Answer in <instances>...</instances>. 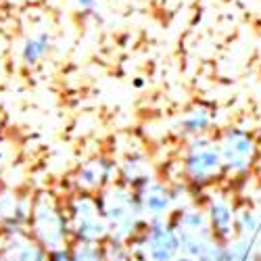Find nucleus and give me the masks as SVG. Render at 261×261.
Wrapping results in <instances>:
<instances>
[{
	"instance_id": "nucleus-1",
	"label": "nucleus",
	"mask_w": 261,
	"mask_h": 261,
	"mask_svg": "<svg viewBox=\"0 0 261 261\" xmlns=\"http://www.w3.org/2000/svg\"><path fill=\"white\" fill-rule=\"evenodd\" d=\"M98 205L109 224V230H111L109 238L125 243L127 238L136 234L144 211L138 199V192H129L121 186H111L100 194Z\"/></svg>"
},
{
	"instance_id": "nucleus-3",
	"label": "nucleus",
	"mask_w": 261,
	"mask_h": 261,
	"mask_svg": "<svg viewBox=\"0 0 261 261\" xmlns=\"http://www.w3.org/2000/svg\"><path fill=\"white\" fill-rule=\"evenodd\" d=\"M67 220H69V230L77 243L102 245L111 236V230H109V224L100 211L98 201L86 197V194L71 201Z\"/></svg>"
},
{
	"instance_id": "nucleus-9",
	"label": "nucleus",
	"mask_w": 261,
	"mask_h": 261,
	"mask_svg": "<svg viewBox=\"0 0 261 261\" xmlns=\"http://www.w3.org/2000/svg\"><path fill=\"white\" fill-rule=\"evenodd\" d=\"M251 153H253V144H251L249 136H245L241 132H230V136L226 138L224 150H222L226 161L236 169H245V165L251 159Z\"/></svg>"
},
{
	"instance_id": "nucleus-10",
	"label": "nucleus",
	"mask_w": 261,
	"mask_h": 261,
	"mask_svg": "<svg viewBox=\"0 0 261 261\" xmlns=\"http://www.w3.org/2000/svg\"><path fill=\"white\" fill-rule=\"evenodd\" d=\"M121 176H123V180L127 182V186L140 190L142 186L148 184L150 169H148V165H146L140 157H129V159L123 163V167H121Z\"/></svg>"
},
{
	"instance_id": "nucleus-8",
	"label": "nucleus",
	"mask_w": 261,
	"mask_h": 261,
	"mask_svg": "<svg viewBox=\"0 0 261 261\" xmlns=\"http://www.w3.org/2000/svg\"><path fill=\"white\" fill-rule=\"evenodd\" d=\"M138 199H140L142 209H144L146 213H150V215H155V217L163 215V213L169 209L171 201H173L171 194H169V190H167L165 186L153 184V182H148L146 186H142V188L138 190Z\"/></svg>"
},
{
	"instance_id": "nucleus-13",
	"label": "nucleus",
	"mask_w": 261,
	"mask_h": 261,
	"mask_svg": "<svg viewBox=\"0 0 261 261\" xmlns=\"http://www.w3.org/2000/svg\"><path fill=\"white\" fill-rule=\"evenodd\" d=\"M71 251V261H107L100 245L90 243H77Z\"/></svg>"
},
{
	"instance_id": "nucleus-17",
	"label": "nucleus",
	"mask_w": 261,
	"mask_h": 261,
	"mask_svg": "<svg viewBox=\"0 0 261 261\" xmlns=\"http://www.w3.org/2000/svg\"><path fill=\"white\" fill-rule=\"evenodd\" d=\"M75 3H77V7L82 11H92L94 5H96V0H75Z\"/></svg>"
},
{
	"instance_id": "nucleus-7",
	"label": "nucleus",
	"mask_w": 261,
	"mask_h": 261,
	"mask_svg": "<svg viewBox=\"0 0 261 261\" xmlns=\"http://www.w3.org/2000/svg\"><path fill=\"white\" fill-rule=\"evenodd\" d=\"M115 173V165L107 159H94L77 171V186L84 190H92L111 182Z\"/></svg>"
},
{
	"instance_id": "nucleus-6",
	"label": "nucleus",
	"mask_w": 261,
	"mask_h": 261,
	"mask_svg": "<svg viewBox=\"0 0 261 261\" xmlns=\"http://www.w3.org/2000/svg\"><path fill=\"white\" fill-rule=\"evenodd\" d=\"M217 167H220V150L211 144L194 146L186 159V169L197 182L211 178L217 171Z\"/></svg>"
},
{
	"instance_id": "nucleus-4",
	"label": "nucleus",
	"mask_w": 261,
	"mask_h": 261,
	"mask_svg": "<svg viewBox=\"0 0 261 261\" xmlns=\"http://www.w3.org/2000/svg\"><path fill=\"white\" fill-rule=\"evenodd\" d=\"M180 249V236L171 230L169 224L161 222L159 217H153L148 224L144 236L136 249H132L134 257L142 261H176Z\"/></svg>"
},
{
	"instance_id": "nucleus-15",
	"label": "nucleus",
	"mask_w": 261,
	"mask_h": 261,
	"mask_svg": "<svg viewBox=\"0 0 261 261\" xmlns=\"http://www.w3.org/2000/svg\"><path fill=\"white\" fill-rule=\"evenodd\" d=\"M182 125H184V129H188L190 134H201V132H205L207 125H209V115L203 113V111H197V113L188 115Z\"/></svg>"
},
{
	"instance_id": "nucleus-11",
	"label": "nucleus",
	"mask_w": 261,
	"mask_h": 261,
	"mask_svg": "<svg viewBox=\"0 0 261 261\" xmlns=\"http://www.w3.org/2000/svg\"><path fill=\"white\" fill-rule=\"evenodd\" d=\"M50 48V36L48 34H38L34 38H30L23 46V63L25 65H36L44 59V55Z\"/></svg>"
},
{
	"instance_id": "nucleus-16",
	"label": "nucleus",
	"mask_w": 261,
	"mask_h": 261,
	"mask_svg": "<svg viewBox=\"0 0 261 261\" xmlns=\"http://www.w3.org/2000/svg\"><path fill=\"white\" fill-rule=\"evenodd\" d=\"M48 261H71V251L65 247L59 251H50L48 253Z\"/></svg>"
},
{
	"instance_id": "nucleus-2",
	"label": "nucleus",
	"mask_w": 261,
	"mask_h": 261,
	"mask_svg": "<svg viewBox=\"0 0 261 261\" xmlns=\"http://www.w3.org/2000/svg\"><path fill=\"white\" fill-rule=\"evenodd\" d=\"M34 238L44 247L48 253L65 249L67 245L69 220L65 215L50 194H40L38 201L32 205V220H30Z\"/></svg>"
},
{
	"instance_id": "nucleus-14",
	"label": "nucleus",
	"mask_w": 261,
	"mask_h": 261,
	"mask_svg": "<svg viewBox=\"0 0 261 261\" xmlns=\"http://www.w3.org/2000/svg\"><path fill=\"white\" fill-rule=\"evenodd\" d=\"M211 222H213L215 230L226 232L230 228V224H232V211L224 203H215L211 207Z\"/></svg>"
},
{
	"instance_id": "nucleus-5",
	"label": "nucleus",
	"mask_w": 261,
	"mask_h": 261,
	"mask_svg": "<svg viewBox=\"0 0 261 261\" xmlns=\"http://www.w3.org/2000/svg\"><path fill=\"white\" fill-rule=\"evenodd\" d=\"M0 261H48V251L36 238L25 234L7 236V243L0 249Z\"/></svg>"
},
{
	"instance_id": "nucleus-12",
	"label": "nucleus",
	"mask_w": 261,
	"mask_h": 261,
	"mask_svg": "<svg viewBox=\"0 0 261 261\" xmlns=\"http://www.w3.org/2000/svg\"><path fill=\"white\" fill-rule=\"evenodd\" d=\"M107 261H134V253L125 247V243L115 241V238H107L100 245Z\"/></svg>"
}]
</instances>
